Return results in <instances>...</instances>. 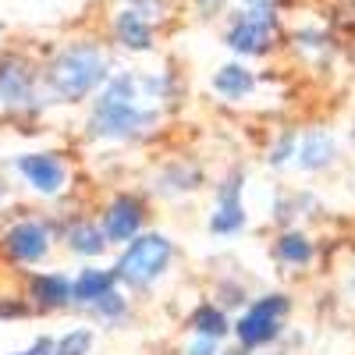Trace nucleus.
Masks as SVG:
<instances>
[{
    "label": "nucleus",
    "mask_w": 355,
    "mask_h": 355,
    "mask_svg": "<svg viewBox=\"0 0 355 355\" xmlns=\"http://www.w3.org/2000/svg\"><path fill=\"white\" fill-rule=\"evenodd\" d=\"M189 327H192V334H199V338L224 341V338L234 331V323L227 320V313H224L220 306H214V302H199L196 313H192V320H189Z\"/></svg>",
    "instance_id": "nucleus-18"
},
{
    "label": "nucleus",
    "mask_w": 355,
    "mask_h": 355,
    "mask_svg": "<svg viewBox=\"0 0 355 355\" xmlns=\"http://www.w3.org/2000/svg\"><path fill=\"white\" fill-rule=\"evenodd\" d=\"M15 171L36 196H46V199L61 196L71 178L68 164L57 153H21V157H15Z\"/></svg>",
    "instance_id": "nucleus-7"
},
{
    "label": "nucleus",
    "mask_w": 355,
    "mask_h": 355,
    "mask_svg": "<svg viewBox=\"0 0 355 355\" xmlns=\"http://www.w3.org/2000/svg\"><path fill=\"white\" fill-rule=\"evenodd\" d=\"M182 355H220V348H217V341L214 338H192L189 345H185V352Z\"/></svg>",
    "instance_id": "nucleus-23"
},
{
    "label": "nucleus",
    "mask_w": 355,
    "mask_h": 355,
    "mask_svg": "<svg viewBox=\"0 0 355 355\" xmlns=\"http://www.w3.org/2000/svg\"><path fill=\"white\" fill-rule=\"evenodd\" d=\"M96 345L93 327H71L61 338H53V355H89Z\"/></svg>",
    "instance_id": "nucleus-20"
},
{
    "label": "nucleus",
    "mask_w": 355,
    "mask_h": 355,
    "mask_svg": "<svg viewBox=\"0 0 355 355\" xmlns=\"http://www.w3.org/2000/svg\"><path fill=\"white\" fill-rule=\"evenodd\" d=\"M11 355H53V338H40L33 348H25V352H11Z\"/></svg>",
    "instance_id": "nucleus-24"
},
{
    "label": "nucleus",
    "mask_w": 355,
    "mask_h": 355,
    "mask_svg": "<svg viewBox=\"0 0 355 355\" xmlns=\"http://www.w3.org/2000/svg\"><path fill=\"white\" fill-rule=\"evenodd\" d=\"M171 259H174V242L167 239V234H160V231H142L139 239H132V242L125 245V252L117 256L114 274H117V281H121L125 288L142 291V288L157 284V281L167 274Z\"/></svg>",
    "instance_id": "nucleus-3"
},
{
    "label": "nucleus",
    "mask_w": 355,
    "mask_h": 355,
    "mask_svg": "<svg viewBox=\"0 0 355 355\" xmlns=\"http://www.w3.org/2000/svg\"><path fill=\"white\" fill-rule=\"evenodd\" d=\"M274 256H277V263H281V266H288V270H299V266H309V263L316 259V245H313L309 234L288 227V231H281V234H277V242H274Z\"/></svg>",
    "instance_id": "nucleus-15"
},
{
    "label": "nucleus",
    "mask_w": 355,
    "mask_h": 355,
    "mask_svg": "<svg viewBox=\"0 0 355 355\" xmlns=\"http://www.w3.org/2000/svg\"><path fill=\"white\" fill-rule=\"evenodd\" d=\"M114 288H117L114 266L110 270H103V266H85V270H78V277H71V302L89 309V306H96L103 295H110Z\"/></svg>",
    "instance_id": "nucleus-13"
},
{
    "label": "nucleus",
    "mask_w": 355,
    "mask_h": 355,
    "mask_svg": "<svg viewBox=\"0 0 355 355\" xmlns=\"http://www.w3.org/2000/svg\"><path fill=\"white\" fill-rule=\"evenodd\" d=\"M85 313L96 316L100 323H121V320H128V299L114 288L110 295H103V299H100L96 306H89Z\"/></svg>",
    "instance_id": "nucleus-21"
},
{
    "label": "nucleus",
    "mask_w": 355,
    "mask_h": 355,
    "mask_svg": "<svg viewBox=\"0 0 355 355\" xmlns=\"http://www.w3.org/2000/svg\"><path fill=\"white\" fill-rule=\"evenodd\" d=\"M295 153H299V139H295L291 132H284V135L277 139V146L270 150V157H266V164H270V167H284Z\"/></svg>",
    "instance_id": "nucleus-22"
},
{
    "label": "nucleus",
    "mask_w": 355,
    "mask_h": 355,
    "mask_svg": "<svg viewBox=\"0 0 355 355\" xmlns=\"http://www.w3.org/2000/svg\"><path fill=\"white\" fill-rule=\"evenodd\" d=\"M224 355H249V348H231V352H224Z\"/></svg>",
    "instance_id": "nucleus-26"
},
{
    "label": "nucleus",
    "mask_w": 355,
    "mask_h": 355,
    "mask_svg": "<svg viewBox=\"0 0 355 355\" xmlns=\"http://www.w3.org/2000/svg\"><path fill=\"white\" fill-rule=\"evenodd\" d=\"M135 4H139V0H135Z\"/></svg>",
    "instance_id": "nucleus-28"
},
{
    "label": "nucleus",
    "mask_w": 355,
    "mask_h": 355,
    "mask_svg": "<svg viewBox=\"0 0 355 355\" xmlns=\"http://www.w3.org/2000/svg\"><path fill=\"white\" fill-rule=\"evenodd\" d=\"M214 89L224 100H245L256 89V78H252V71L245 64H224L214 75Z\"/></svg>",
    "instance_id": "nucleus-19"
},
{
    "label": "nucleus",
    "mask_w": 355,
    "mask_h": 355,
    "mask_svg": "<svg viewBox=\"0 0 355 355\" xmlns=\"http://www.w3.org/2000/svg\"><path fill=\"white\" fill-rule=\"evenodd\" d=\"M270 355H277V352H270Z\"/></svg>",
    "instance_id": "nucleus-27"
},
{
    "label": "nucleus",
    "mask_w": 355,
    "mask_h": 355,
    "mask_svg": "<svg viewBox=\"0 0 355 355\" xmlns=\"http://www.w3.org/2000/svg\"><path fill=\"white\" fill-rule=\"evenodd\" d=\"M114 33H117V43L128 46V50H153L150 18H142L135 8H128V11H121L114 18Z\"/></svg>",
    "instance_id": "nucleus-17"
},
{
    "label": "nucleus",
    "mask_w": 355,
    "mask_h": 355,
    "mask_svg": "<svg viewBox=\"0 0 355 355\" xmlns=\"http://www.w3.org/2000/svg\"><path fill=\"white\" fill-rule=\"evenodd\" d=\"M220 4H224V0H199V8H202L206 15H214V11H217Z\"/></svg>",
    "instance_id": "nucleus-25"
},
{
    "label": "nucleus",
    "mask_w": 355,
    "mask_h": 355,
    "mask_svg": "<svg viewBox=\"0 0 355 355\" xmlns=\"http://www.w3.org/2000/svg\"><path fill=\"white\" fill-rule=\"evenodd\" d=\"M50 242H53V234H50L46 220H40V217H21L0 234V249H4V256L18 266L43 263L46 252H50Z\"/></svg>",
    "instance_id": "nucleus-5"
},
{
    "label": "nucleus",
    "mask_w": 355,
    "mask_h": 355,
    "mask_svg": "<svg viewBox=\"0 0 355 355\" xmlns=\"http://www.w3.org/2000/svg\"><path fill=\"white\" fill-rule=\"evenodd\" d=\"M242 182H245L242 171H227L224 182L217 185L214 214H210V220H206L210 234H217V239H234V234L245 231V224H249L245 202H242Z\"/></svg>",
    "instance_id": "nucleus-6"
},
{
    "label": "nucleus",
    "mask_w": 355,
    "mask_h": 355,
    "mask_svg": "<svg viewBox=\"0 0 355 355\" xmlns=\"http://www.w3.org/2000/svg\"><path fill=\"white\" fill-rule=\"evenodd\" d=\"M295 164H299V171H309V174L334 167L338 164V142H334V135L323 132V128L302 135L299 139V153H295Z\"/></svg>",
    "instance_id": "nucleus-12"
},
{
    "label": "nucleus",
    "mask_w": 355,
    "mask_h": 355,
    "mask_svg": "<svg viewBox=\"0 0 355 355\" xmlns=\"http://www.w3.org/2000/svg\"><path fill=\"white\" fill-rule=\"evenodd\" d=\"M142 224H146V202L132 192H121V196H114L107 206H103V234H107V242L110 245H128L132 239H139L142 234Z\"/></svg>",
    "instance_id": "nucleus-8"
},
{
    "label": "nucleus",
    "mask_w": 355,
    "mask_h": 355,
    "mask_svg": "<svg viewBox=\"0 0 355 355\" xmlns=\"http://www.w3.org/2000/svg\"><path fill=\"white\" fill-rule=\"evenodd\" d=\"M107 78H110L107 57L93 43H75V46L61 50L46 71L50 93L64 103H82L89 93H96L100 85H107Z\"/></svg>",
    "instance_id": "nucleus-2"
},
{
    "label": "nucleus",
    "mask_w": 355,
    "mask_h": 355,
    "mask_svg": "<svg viewBox=\"0 0 355 355\" xmlns=\"http://www.w3.org/2000/svg\"><path fill=\"white\" fill-rule=\"evenodd\" d=\"M274 43V18L239 11V18L227 28V46L239 53H266Z\"/></svg>",
    "instance_id": "nucleus-9"
},
{
    "label": "nucleus",
    "mask_w": 355,
    "mask_h": 355,
    "mask_svg": "<svg viewBox=\"0 0 355 355\" xmlns=\"http://www.w3.org/2000/svg\"><path fill=\"white\" fill-rule=\"evenodd\" d=\"M142 89H139V75H114L107 78L103 93L93 103L89 114V135L93 139H107V142H132L150 135L157 125V110L142 107Z\"/></svg>",
    "instance_id": "nucleus-1"
},
{
    "label": "nucleus",
    "mask_w": 355,
    "mask_h": 355,
    "mask_svg": "<svg viewBox=\"0 0 355 355\" xmlns=\"http://www.w3.org/2000/svg\"><path fill=\"white\" fill-rule=\"evenodd\" d=\"M64 245H68V252H75V256H82V259H96V256H103L107 252V234H103V227L100 224H93V220H75V224H68V231H64Z\"/></svg>",
    "instance_id": "nucleus-16"
},
{
    "label": "nucleus",
    "mask_w": 355,
    "mask_h": 355,
    "mask_svg": "<svg viewBox=\"0 0 355 355\" xmlns=\"http://www.w3.org/2000/svg\"><path fill=\"white\" fill-rule=\"evenodd\" d=\"M36 100V78L25 61L4 57L0 61V103L4 107H28Z\"/></svg>",
    "instance_id": "nucleus-10"
},
{
    "label": "nucleus",
    "mask_w": 355,
    "mask_h": 355,
    "mask_svg": "<svg viewBox=\"0 0 355 355\" xmlns=\"http://www.w3.org/2000/svg\"><path fill=\"white\" fill-rule=\"evenodd\" d=\"M291 313V299L281 291L259 295V299L234 320V338H239V348H266L274 345L284 334V316Z\"/></svg>",
    "instance_id": "nucleus-4"
},
{
    "label": "nucleus",
    "mask_w": 355,
    "mask_h": 355,
    "mask_svg": "<svg viewBox=\"0 0 355 355\" xmlns=\"http://www.w3.org/2000/svg\"><path fill=\"white\" fill-rule=\"evenodd\" d=\"M28 302L36 309H68L71 302V277L61 270H46V274H33L28 277Z\"/></svg>",
    "instance_id": "nucleus-11"
},
{
    "label": "nucleus",
    "mask_w": 355,
    "mask_h": 355,
    "mask_svg": "<svg viewBox=\"0 0 355 355\" xmlns=\"http://www.w3.org/2000/svg\"><path fill=\"white\" fill-rule=\"evenodd\" d=\"M202 189V167L189 164V160H171L160 174H157V192L164 196H189Z\"/></svg>",
    "instance_id": "nucleus-14"
}]
</instances>
